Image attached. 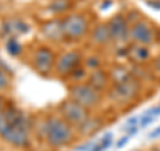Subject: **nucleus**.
Here are the masks:
<instances>
[{
	"instance_id": "obj_1",
	"label": "nucleus",
	"mask_w": 160,
	"mask_h": 151,
	"mask_svg": "<svg viewBox=\"0 0 160 151\" xmlns=\"http://www.w3.org/2000/svg\"><path fill=\"white\" fill-rule=\"evenodd\" d=\"M0 137L16 147H24L28 144L27 119L19 110H0Z\"/></svg>"
},
{
	"instance_id": "obj_2",
	"label": "nucleus",
	"mask_w": 160,
	"mask_h": 151,
	"mask_svg": "<svg viewBox=\"0 0 160 151\" xmlns=\"http://www.w3.org/2000/svg\"><path fill=\"white\" fill-rule=\"evenodd\" d=\"M72 139V128L68 122L52 118L47 123V140L52 147H62Z\"/></svg>"
},
{
	"instance_id": "obj_3",
	"label": "nucleus",
	"mask_w": 160,
	"mask_h": 151,
	"mask_svg": "<svg viewBox=\"0 0 160 151\" xmlns=\"http://www.w3.org/2000/svg\"><path fill=\"white\" fill-rule=\"evenodd\" d=\"M60 111H62L66 122L75 126H80V127L89 119L88 108L83 107L82 104L76 103L72 99L63 102L62 106H60Z\"/></svg>"
},
{
	"instance_id": "obj_4",
	"label": "nucleus",
	"mask_w": 160,
	"mask_h": 151,
	"mask_svg": "<svg viewBox=\"0 0 160 151\" xmlns=\"http://www.w3.org/2000/svg\"><path fill=\"white\" fill-rule=\"evenodd\" d=\"M71 99L75 100L76 103L82 104L86 108L95 107L100 102V92L96 91L93 87H91L89 84H78L73 86L69 91Z\"/></svg>"
},
{
	"instance_id": "obj_5",
	"label": "nucleus",
	"mask_w": 160,
	"mask_h": 151,
	"mask_svg": "<svg viewBox=\"0 0 160 151\" xmlns=\"http://www.w3.org/2000/svg\"><path fill=\"white\" fill-rule=\"evenodd\" d=\"M63 24V32L64 36L69 39H80L88 31V23L84 16L82 15H69L68 18L64 19Z\"/></svg>"
},
{
	"instance_id": "obj_6",
	"label": "nucleus",
	"mask_w": 160,
	"mask_h": 151,
	"mask_svg": "<svg viewBox=\"0 0 160 151\" xmlns=\"http://www.w3.org/2000/svg\"><path fill=\"white\" fill-rule=\"evenodd\" d=\"M140 92V84L138 79L131 76L129 79L124 80L122 83L115 84L113 87V98L118 99L119 102H131L139 95Z\"/></svg>"
},
{
	"instance_id": "obj_7",
	"label": "nucleus",
	"mask_w": 160,
	"mask_h": 151,
	"mask_svg": "<svg viewBox=\"0 0 160 151\" xmlns=\"http://www.w3.org/2000/svg\"><path fill=\"white\" fill-rule=\"evenodd\" d=\"M155 35L156 34H155L153 28L144 20H139V22L133 23L129 28V39H132L138 44L149 46L153 43Z\"/></svg>"
},
{
	"instance_id": "obj_8",
	"label": "nucleus",
	"mask_w": 160,
	"mask_h": 151,
	"mask_svg": "<svg viewBox=\"0 0 160 151\" xmlns=\"http://www.w3.org/2000/svg\"><path fill=\"white\" fill-rule=\"evenodd\" d=\"M111 34V39L115 42H127L129 39V27L127 18L122 13H118L107 23Z\"/></svg>"
},
{
	"instance_id": "obj_9",
	"label": "nucleus",
	"mask_w": 160,
	"mask_h": 151,
	"mask_svg": "<svg viewBox=\"0 0 160 151\" xmlns=\"http://www.w3.org/2000/svg\"><path fill=\"white\" fill-rule=\"evenodd\" d=\"M53 63H55V56H53V52L49 48L42 47L35 52L33 66L38 70V72L43 74V75L48 74L52 70Z\"/></svg>"
},
{
	"instance_id": "obj_10",
	"label": "nucleus",
	"mask_w": 160,
	"mask_h": 151,
	"mask_svg": "<svg viewBox=\"0 0 160 151\" xmlns=\"http://www.w3.org/2000/svg\"><path fill=\"white\" fill-rule=\"evenodd\" d=\"M80 54L76 51H71L64 54L62 58H60L59 63H58V72L67 75V74H72L73 71H76L79 68V63H80Z\"/></svg>"
},
{
	"instance_id": "obj_11",
	"label": "nucleus",
	"mask_w": 160,
	"mask_h": 151,
	"mask_svg": "<svg viewBox=\"0 0 160 151\" xmlns=\"http://www.w3.org/2000/svg\"><path fill=\"white\" fill-rule=\"evenodd\" d=\"M128 55L135 60L136 63H144L151 58V51H149L148 46L144 44H133V46L128 47Z\"/></svg>"
},
{
	"instance_id": "obj_12",
	"label": "nucleus",
	"mask_w": 160,
	"mask_h": 151,
	"mask_svg": "<svg viewBox=\"0 0 160 151\" xmlns=\"http://www.w3.org/2000/svg\"><path fill=\"white\" fill-rule=\"evenodd\" d=\"M88 84L93 87L96 91H102L107 87L108 84V76L107 74L102 71V70H96V71H93L91 74V76H89V80H88Z\"/></svg>"
},
{
	"instance_id": "obj_13",
	"label": "nucleus",
	"mask_w": 160,
	"mask_h": 151,
	"mask_svg": "<svg viewBox=\"0 0 160 151\" xmlns=\"http://www.w3.org/2000/svg\"><path fill=\"white\" fill-rule=\"evenodd\" d=\"M92 39L98 44H107L111 42V34H109L108 24H98L92 31Z\"/></svg>"
},
{
	"instance_id": "obj_14",
	"label": "nucleus",
	"mask_w": 160,
	"mask_h": 151,
	"mask_svg": "<svg viewBox=\"0 0 160 151\" xmlns=\"http://www.w3.org/2000/svg\"><path fill=\"white\" fill-rule=\"evenodd\" d=\"M43 32L46 34V36H48L49 39L58 40L62 36H64L63 32V24L59 22H48L43 26Z\"/></svg>"
},
{
	"instance_id": "obj_15",
	"label": "nucleus",
	"mask_w": 160,
	"mask_h": 151,
	"mask_svg": "<svg viewBox=\"0 0 160 151\" xmlns=\"http://www.w3.org/2000/svg\"><path fill=\"white\" fill-rule=\"evenodd\" d=\"M111 76L113 79L115 84H118V83H122L124 80L129 79L132 76V74L124 67H116V68H113V71L111 72Z\"/></svg>"
},
{
	"instance_id": "obj_16",
	"label": "nucleus",
	"mask_w": 160,
	"mask_h": 151,
	"mask_svg": "<svg viewBox=\"0 0 160 151\" xmlns=\"http://www.w3.org/2000/svg\"><path fill=\"white\" fill-rule=\"evenodd\" d=\"M112 138H113V135L111 133L106 134L96 144H95V147L92 150H89V151H104V150H107L109 146L112 144Z\"/></svg>"
},
{
	"instance_id": "obj_17",
	"label": "nucleus",
	"mask_w": 160,
	"mask_h": 151,
	"mask_svg": "<svg viewBox=\"0 0 160 151\" xmlns=\"http://www.w3.org/2000/svg\"><path fill=\"white\" fill-rule=\"evenodd\" d=\"M49 8L56 13L58 12H64L69 8V2L68 0H53L52 4L49 6Z\"/></svg>"
},
{
	"instance_id": "obj_18",
	"label": "nucleus",
	"mask_w": 160,
	"mask_h": 151,
	"mask_svg": "<svg viewBox=\"0 0 160 151\" xmlns=\"http://www.w3.org/2000/svg\"><path fill=\"white\" fill-rule=\"evenodd\" d=\"M7 49H8V52L11 55H19L20 51H22V47H20V44L15 39H11L7 43Z\"/></svg>"
},
{
	"instance_id": "obj_19",
	"label": "nucleus",
	"mask_w": 160,
	"mask_h": 151,
	"mask_svg": "<svg viewBox=\"0 0 160 151\" xmlns=\"http://www.w3.org/2000/svg\"><path fill=\"white\" fill-rule=\"evenodd\" d=\"M155 120H156V118H155L153 115L148 114V112H144V114L142 115V118H140V127L146 128V127H148V126L151 124L152 122H155Z\"/></svg>"
},
{
	"instance_id": "obj_20",
	"label": "nucleus",
	"mask_w": 160,
	"mask_h": 151,
	"mask_svg": "<svg viewBox=\"0 0 160 151\" xmlns=\"http://www.w3.org/2000/svg\"><path fill=\"white\" fill-rule=\"evenodd\" d=\"M8 86V78L3 71H0V88H6Z\"/></svg>"
},
{
	"instance_id": "obj_21",
	"label": "nucleus",
	"mask_w": 160,
	"mask_h": 151,
	"mask_svg": "<svg viewBox=\"0 0 160 151\" xmlns=\"http://www.w3.org/2000/svg\"><path fill=\"white\" fill-rule=\"evenodd\" d=\"M88 67L89 68H99V66H100V62H99V59H96V58H89L88 59Z\"/></svg>"
},
{
	"instance_id": "obj_22",
	"label": "nucleus",
	"mask_w": 160,
	"mask_h": 151,
	"mask_svg": "<svg viewBox=\"0 0 160 151\" xmlns=\"http://www.w3.org/2000/svg\"><path fill=\"white\" fill-rule=\"evenodd\" d=\"M140 122V119L138 117H132L129 118L127 122H126V127H131V126H138V123Z\"/></svg>"
},
{
	"instance_id": "obj_23",
	"label": "nucleus",
	"mask_w": 160,
	"mask_h": 151,
	"mask_svg": "<svg viewBox=\"0 0 160 151\" xmlns=\"http://www.w3.org/2000/svg\"><path fill=\"white\" fill-rule=\"evenodd\" d=\"M124 131L127 133L128 137H131V135H135V134L139 131V127H138V126H131V127H126Z\"/></svg>"
},
{
	"instance_id": "obj_24",
	"label": "nucleus",
	"mask_w": 160,
	"mask_h": 151,
	"mask_svg": "<svg viewBox=\"0 0 160 151\" xmlns=\"http://www.w3.org/2000/svg\"><path fill=\"white\" fill-rule=\"evenodd\" d=\"M146 112H148V114L153 115L155 118L160 117V104H159V106H156V107H152L151 110H148V111H146Z\"/></svg>"
},
{
	"instance_id": "obj_25",
	"label": "nucleus",
	"mask_w": 160,
	"mask_h": 151,
	"mask_svg": "<svg viewBox=\"0 0 160 151\" xmlns=\"http://www.w3.org/2000/svg\"><path fill=\"white\" fill-rule=\"evenodd\" d=\"M147 4H148V6L151 7V8L160 11V2H159V0H148Z\"/></svg>"
},
{
	"instance_id": "obj_26",
	"label": "nucleus",
	"mask_w": 160,
	"mask_h": 151,
	"mask_svg": "<svg viewBox=\"0 0 160 151\" xmlns=\"http://www.w3.org/2000/svg\"><path fill=\"white\" fill-rule=\"evenodd\" d=\"M153 68H155V71L160 74V55H158V56L153 59Z\"/></svg>"
},
{
	"instance_id": "obj_27",
	"label": "nucleus",
	"mask_w": 160,
	"mask_h": 151,
	"mask_svg": "<svg viewBox=\"0 0 160 151\" xmlns=\"http://www.w3.org/2000/svg\"><path fill=\"white\" fill-rule=\"evenodd\" d=\"M128 138H129V137H128V135H126V137H123V138H122V139H120V140H119V142H118V144H116V147H118V148H120V147H123V146H124V144H126V143L128 142Z\"/></svg>"
},
{
	"instance_id": "obj_28",
	"label": "nucleus",
	"mask_w": 160,
	"mask_h": 151,
	"mask_svg": "<svg viewBox=\"0 0 160 151\" xmlns=\"http://www.w3.org/2000/svg\"><path fill=\"white\" fill-rule=\"evenodd\" d=\"M159 137H160V126L158 128H155L153 131L149 134V138H159Z\"/></svg>"
},
{
	"instance_id": "obj_29",
	"label": "nucleus",
	"mask_w": 160,
	"mask_h": 151,
	"mask_svg": "<svg viewBox=\"0 0 160 151\" xmlns=\"http://www.w3.org/2000/svg\"><path fill=\"white\" fill-rule=\"evenodd\" d=\"M153 151H160V150H159V148H156V150H153Z\"/></svg>"
},
{
	"instance_id": "obj_30",
	"label": "nucleus",
	"mask_w": 160,
	"mask_h": 151,
	"mask_svg": "<svg viewBox=\"0 0 160 151\" xmlns=\"http://www.w3.org/2000/svg\"><path fill=\"white\" fill-rule=\"evenodd\" d=\"M159 2H160V0H159Z\"/></svg>"
}]
</instances>
